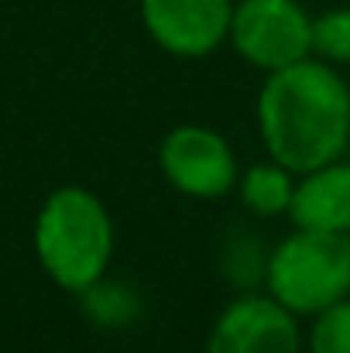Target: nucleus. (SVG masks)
<instances>
[{
  "mask_svg": "<svg viewBox=\"0 0 350 353\" xmlns=\"http://www.w3.org/2000/svg\"><path fill=\"white\" fill-rule=\"evenodd\" d=\"M257 127L278 165L295 175L316 172L350 144V83L316 59L275 69L257 97Z\"/></svg>",
  "mask_w": 350,
  "mask_h": 353,
  "instance_id": "obj_1",
  "label": "nucleus"
},
{
  "mask_svg": "<svg viewBox=\"0 0 350 353\" xmlns=\"http://www.w3.org/2000/svg\"><path fill=\"white\" fill-rule=\"evenodd\" d=\"M35 254L59 288H93L114 257V220L107 206L90 189H55L35 220Z\"/></svg>",
  "mask_w": 350,
  "mask_h": 353,
  "instance_id": "obj_2",
  "label": "nucleus"
},
{
  "mask_svg": "<svg viewBox=\"0 0 350 353\" xmlns=\"http://www.w3.org/2000/svg\"><path fill=\"white\" fill-rule=\"evenodd\" d=\"M264 281L268 295L295 316H316L350 299V234L295 227L268 254Z\"/></svg>",
  "mask_w": 350,
  "mask_h": 353,
  "instance_id": "obj_3",
  "label": "nucleus"
},
{
  "mask_svg": "<svg viewBox=\"0 0 350 353\" xmlns=\"http://www.w3.org/2000/svg\"><path fill=\"white\" fill-rule=\"evenodd\" d=\"M237 55L264 72L309 59L313 17L299 0H240L233 3L231 34Z\"/></svg>",
  "mask_w": 350,
  "mask_h": 353,
  "instance_id": "obj_4",
  "label": "nucleus"
},
{
  "mask_svg": "<svg viewBox=\"0 0 350 353\" xmlns=\"http://www.w3.org/2000/svg\"><path fill=\"white\" fill-rule=\"evenodd\" d=\"M165 179L193 199H220L237 185V158L231 144L200 123H182L165 134L158 148Z\"/></svg>",
  "mask_w": 350,
  "mask_h": 353,
  "instance_id": "obj_5",
  "label": "nucleus"
},
{
  "mask_svg": "<svg viewBox=\"0 0 350 353\" xmlns=\"http://www.w3.org/2000/svg\"><path fill=\"white\" fill-rule=\"evenodd\" d=\"M237 0H141V21L158 48L179 59H203L231 34Z\"/></svg>",
  "mask_w": 350,
  "mask_h": 353,
  "instance_id": "obj_6",
  "label": "nucleus"
},
{
  "mask_svg": "<svg viewBox=\"0 0 350 353\" xmlns=\"http://www.w3.org/2000/svg\"><path fill=\"white\" fill-rule=\"evenodd\" d=\"M206 353H302V333L271 295H240L220 312Z\"/></svg>",
  "mask_w": 350,
  "mask_h": 353,
  "instance_id": "obj_7",
  "label": "nucleus"
},
{
  "mask_svg": "<svg viewBox=\"0 0 350 353\" xmlns=\"http://www.w3.org/2000/svg\"><path fill=\"white\" fill-rule=\"evenodd\" d=\"M289 220L299 230L350 234V161H330L295 182Z\"/></svg>",
  "mask_w": 350,
  "mask_h": 353,
  "instance_id": "obj_8",
  "label": "nucleus"
},
{
  "mask_svg": "<svg viewBox=\"0 0 350 353\" xmlns=\"http://www.w3.org/2000/svg\"><path fill=\"white\" fill-rule=\"evenodd\" d=\"M295 172H289L285 165H278L275 158L271 161H261V165H251L244 175H240V199L251 213L257 216H278V213H289L292 206V196H295V182H292Z\"/></svg>",
  "mask_w": 350,
  "mask_h": 353,
  "instance_id": "obj_9",
  "label": "nucleus"
},
{
  "mask_svg": "<svg viewBox=\"0 0 350 353\" xmlns=\"http://www.w3.org/2000/svg\"><path fill=\"white\" fill-rule=\"evenodd\" d=\"M313 52L327 62L350 65V7H333L313 17Z\"/></svg>",
  "mask_w": 350,
  "mask_h": 353,
  "instance_id": "obj_10",
  "label": "nucleus"
},
{
  "mask_svg": "<svg viewBox=\"0 0 350 353\" xmlns=\"http://www.w3.org/2000/svg\"><path fill=\"white\" fill-rule=\"evenodd\" d=\"M309 353H350V299L316 312Z\"/></svg>",
  "mask_w": 350,
  "mask_h": 353,
  "instance_id": "obj_11",
  "label": "nucleus"
},
{
  "mask_svg": "<svg viewBox=\"0 0 350 353\" xmlns=\"http://www.w3.org/2000/svg\"><path fill=\"white\" fill-rule=\"evenodd\" d=\"M83 295H86V302H90V312H93L100 323H124V319H130V312H134V305H130V299L124 295V288H114V285L97 281V285L86 288Z\"/></svg>",
  "mask_w": 350,
  "mask_h": 353,
  "instance_id": "obj_12",
  "label": "nucleus"
}]
</instances>
